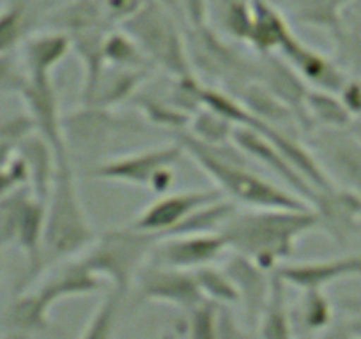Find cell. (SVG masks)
I'll list each match as a JSON object with an SVG mask.
<instances>
[{
  "mask_svg": "<svg viewBox=\"0 0 361 339\" xmlns=\"http://www.w3.org/2000/svg\"><path fill=\"white\" fill-rule=\"evenodd\" d=\"M319 230L317 216L308 209H250L235 212L220 235L227 248L273 272L296 249L298 241Z\"/></svg>",
  "mask_w": 361,
  "mask_h": 339,
  "instance_id": "cell-1",
  "label": "cell"
},
{
  "mask_svg": "<svg viewBox=\"0 0 361 339\" xmlns=\"http://www.w3.org/2000/svg\"><path fill=\"white\" fill-rule=\"evenodd\" d=\"M183 147L204 174L216 184V189L231 202L245 203L252 209H308V203L287 188L276 186L250 168L248 155L234 143L206 145L188 133H177Z\"/></svg>",
  "mask_w": 361,
  "mask_h": 339,
  "instance_id": "cell-2",
  "label": "cell"
},
{
  "mask_svg": "<svg viewBox=\"0 0 361 339\" xmlns=\"http://www.w3.org/2000/svg\"><path fill=\"white\" fill-rule=\"evenodd\" d=\"M55 158L54 184L44 202L43 271L50 265L78 258L96 238L80 196L69 152L55 154Z\"/></svg>",
  "mask_w": 361,
  "mask_h": 339,
  "instance_id": "cell-3",
  "label": "cell"
},
{
  "mask_svg": "<svg viewBox=\"0 0 361 339\" xmlns=\"http://www.w3.org/2000/svg\"><path fill=\"white\" fill-rule=\"evenodd\" d=\"M103 279L92 274L80 258L62 262L36 288L20 292L8 307L11 331L43 332L50 327V309L61 300L94 293L102 288Z\"/></svg>",
  "mask_w": 361,
  "mask_h": 339,
  "instance_id": "cell-4",
  "label": "cell"
},
{
  "mask_svg": "<svg viewBox=\"0 0 361 339\" xmlns=\"http://www.w3.org/2000/svg\"><path fill=\"white\" fill-rule=\"evenodd\" d=\"M123 30L137 43L152 68L163 69L173 79L195 76L180 22L156 0H145L124 20Z\"/></svg>",
  "mask_w": 361,
  "mask_h": 339,
  "instance_id": "cell-5",
  "label": "cell"
},
{
  "mask_svg": "<svg viewBox=\"0 0 361 339\" xmlns=\"http://www.w3.org/2000/svg\"><path fill=\"white\" fill-rule=\"evenodd\" d=\"M159 241L161 238L158 235L147 234L130 224L99 235L78 258L92 274L99 279H109L114 290L126 293L138 272L149 264Z\"/></svg>",
  "mask_w": 361,
  "mask_h": 339,
  "instance_id": "cell-6",
  "label": "cell"
},
{
  "mask_svg": "<svg viewBox=\"0 0 361 339\" xmlns=\"http://www.w3.org/2000/svg\"><path fill=\"white\" fill-rule=\"evenodd\" d=\"M185 36L193 75L197 69L227 87L235 89L238 96L253 82V58H246L239 53L216 29L207 23L200 27H186Z\"/></svg>",
  "mask_w": 361,
  "mask_h": 339,
  "instance_id": "cell-7",
  "label": "cell"
},
{
  "mask_svg": "<svg viewBox=\"0 0 361 339\" xmlns=\"http://www.w3.org/2000/svg\"><path fill=\"white\" fill-rule=\"evenodd\" d=\"M183 154L185 151L176 141V143L119 155L96 166L92 177L99 181L147 188L158 195H166L173 182V166L180 161Z\"/></svg>",
  "mask_w": 361,
  "mask_h": 339,
  "instance_id": "cell-8",
  "label": "cell"
},
{
  "mask_svg": "<svg viewBox=\"0 0 361 339\" xmlns=\"http://www.w3.org/2000/svg\"><path fill=\"white\" fill-rule=\"evenodd\" d=\"M314 155L333 184L361 195V141L350 129H314Z\"/></svg>",
  "mask_w": 361,
  "mask_h": 339,
  "instance_id": "cell-9",
  "label": "cell"
},
{
  "mask_svg": "<svg viewBox=\"0 0 361 339\" xmlns=\"http://www.w3.org/2000/svg\"><path fill=\"white\" fill-rule=\"evenodd\" d=\"M135 283L144 300L170 304V306L180 307L183 311H190L206 300L192 271H180V269L165 267V265H156L149 262L138 272Z\"/></svg>",
  "mask_w": 361,
  "mask_h": 339,
  "instance_id": "cell-10",
  "label": "cell"
},
{
  "mask_svg": "<svg viewBox=\"0 0 361 339\" xmlns=\"http://www.w3.org/2000/svg\"><path fill=\"white\" fill-rule=\"evenodd\" d=\"M224 198L216 188L213 189H192V191L172 193V195H163L151 205L145 207L131 224L135 228L147 234L158 235L159 238L166 237L176 226H179L190 214L197 209L216 200Z\"/></svg>",
  "mask_w": 361,
  "mask_h": 339,
  "instance_id": "cell-11",
  "label": "cell"
},
{
  "mask_svg": "<svg viewBox=\"0 0 361 339\" xmlns=\"http://www.w3.org/2000/svg\"><path fill=\"white\" fill-rule=\"evenodd\" d=\"M27 76V75H25ZM27 108V117L30 119L34 133L51 145L55 154L68 152L64 131H62V117L59 108L57 91L51 76H27L20 91Z\"/></svg>",
  "mask_w": 361,
  "mask_h": 339,
  "instance_id": "cell-12",
  "label": "cell"
},
{
  "mask_svg": "<svg viewBox=\"0 0 361 339\" xmlns=\"http://www.w3.org/2000/svg\"><path fill=\"white\" fill-rule=\"evenodd\" d=\"M227 249V242L220 234L165 237L156 244L149 262L193 272L213 265Z\"/></svg>",
  "mask_w": 361,
  "mask_h": 339,
  "instance_id": "cell-13",
  "label": "cell"
},
{
  "mask_svg": "<svg viewBox=\"0 0 361 339\" xmlns=\"http://www.w3.org/2000/svg\"><path fill=\"white\" fill-rule=\"evenodd\" d=\"M253 82L262 85L279 101L289 106L296 113L301 127L310 131L305 117V99L310 87L286 58L279 57L276 53L257 55V58H253Z\"/></svg>",
  "mask_w": 361,
  "mask_h": 339,
  "instance_id": "cell-14",
  "label": "cell"
},
{
  "mask_svg": "<svg viewBox=\"0 0 361 339\" xmlns=\"http://www.w3.org/2000/svg\"><path fill=\"white\" fill-rule=\"evenodd\" d=\"M310 209L317 216L319 230H324L336 244H345L361 221V195L350 189L333 186L317 191Z\"/></svg>",
  "mask_w": 361,
  "mask_h": 339,
  "instance_id": "cell-15",
  "label": "cell"
},
{
  "mask_svg": "<svg viewBox=\"0 0 361 339\" xmlns=\"http://www.w3.org/2000/svg\"><path fill=\"white\" fill-rule=\"evenodd\" d=\"M279 53H282V57L293 65L301 79L314 91L338 94L347 79L350 78L333 58L326 57L312 46H307L296 36H290L287 43L280 48Z\"/></svg>",
  "mask_w": 361,
  "mask_h": 339,
  "instance_id": "cell-16",
  "label": "cell"
},
{
  "mask_svg": "<svg viewBox=\"0 0 361 339\" xmlns=\"http://www.w3.org/2000/svg\"><path fill=\"white\" fill-rule=\"evenodd\" d=\"M232 140L250 159H255L260 165L269 168L276 177H280V181L287 186L290 193L300 196L303 202L310 205L317 191L298 174L296 170L289 165V161L280 154L279 148L273 147L262 134L248 129V127H235Z\"/></svg>",
  "mask_w": 361,
  "mask_h": 339,
  "instance_id": "cell-17",
  "label": "cell"
},
{
  "mask_svg": "<svg viewBox=\"0 0 361 339\" xmlns=\"http://www.w3.org/2000/svg\"><path fill=\"white\" fill-rule=\"evenodd\" d=\"M286 286H294L303 292L322 290L345 278L361 276V257H342L333 260L301 262V264L280 265L275 269Z\"/></svg>",
  "mask_w": 361,
  "mask_h": 339,
  "instance_id": "cell-18",
  "label": "cell"
},
{
  "mask_svg": "<svg viewBox=\"0 0 361 339\" xmlns=\"http://www.w3.org/2000/svg\"><path fill=\"white\" fill-rule=\"evenodd\" d=\"M224 271L234 283L239 295V304L245 307L246 316L252 321H259L262 307L266 304L271 288V278L273 272L264 271L250 258L234 252L225 264Z\"/></svg>",
  "mask_w": 361,
  "mask_h": 339,
  "instance_id": "cell-19",
  "label": "cell"
},
{
  "mask_svg": "<svg viewBox=\"0 0 361 339\" xmlns=\"http://www.w3.org/2000/svg\"><path fill=\"white\" fill-rule=\"evenodd\" d=\"M152 69H130L105 65L102 76L98 79L94 92L85 103L87 108L109 110L112 106L121 105L126 99L135 98L138 89L147 82Z\"/></svg>",
  "mask_w": 361,
  "mask_h": 339,
  "instance_id": "cell-20",
  "label": "cell"
},
{
  "mask_svg": "<svg viewBox=\"0 0 361 339\" xmlns=\"http://www.w3.org/2000/svg\"><path fill=\"white\" fill-rule=\"evenodd\" d=\"M16 154L23 159L29 172L30 193L41 202H47L57 168V158L51 145L39 134L30 133L16 143Z\"/></svg>",
  "mask_w": 361,
  "mask_h": 339,
  "instance_id": "cell-21",
  "label": "cell"
},
{
  "mask_svg": "<svg viewBox=\"0 0 361 339\" xmlns=\"http://www.w3.org/2000/svg\"><path fill=\"white\" fill-rule=\"evenodd\" d=\"M252 29L246 43L257 51V55L279 53L287 39L294 36L286 15L280 8L267 4L264 0H252Z\"/></svg>",
  "mask_w": 361,
  "mask_h": 339,
  "instance_id": "cell-22",
  "label": "cell"
},
{
  "mask_svg": "<svg viewBox=\"0 0 361 339\" xmlns=\"http://www.w3.org/2000/svg\"><path fill=\"white\" fill-rule=\"evenodd\" d=\"M71 50V41L57 30L32 34L22 44L23 71L27 76H51Z\"/></svg>",
  "mask_w": 361,
  "mask_h": 339,
  "instance_id": "cell-23",
  "label": "cell"
},
{
  "mask_svg": "<svg viewBox=\"0 0 361 339\" xmlns=\"http://www.w3.org/2000/svg\"><path fill=\"white\" fill-rule=\"evenodd\" d=\"M39 25L37 0H4L0 9V55L22 46Z\"/></svg>",
  "mask_w": 361,
  "mask_h": 339,
  "instance_id": "cell-24",
  "label": "cell"
},
{
  "mask_svg": "<svg viewBox=\"0 0 361 339\" xmlns=\"http://www.w3.org/2000/svg\"><path fill=\"white\" fill-rule=\"evenodd\" d=\"M353 0H282L280 8L301 25L333 34L342 25V16Z\"/></svg>",
  "mask_w": 361,
  "mask_h": 339,
  "instance_id": "cell-25",
  "label": "cell"
},
{
  "mask_svg": "<svg viewBox=\"0 0 361 339\" xmlns=\"http://www.w3.org/2000/svg\"><path fill=\"white\" fill-rule=\"evenodd\" d=\"M286 288L282 279L273 271L269 295L259 316L260 339H294L293 324L287 309Z\"/></svg>",
  "mask_w": 361,
  "mask_h": 339,
  "instance_id": "cell-26",
  "label": "cell"
},
{
  "mask_svg": "<svg viewBox=\"0 0 361 339\" xmlns=\"http://www.w3.org/2000/svg\"><path fill=\"white\" fill-rule=\"evenodd\" d=\"M305 117L314 129H349L353 117L347 112L338 94L310 89L305 99Z\"/></svg>",
  "mask_w": 361,
  "mask_h": 339,
  "instance_id": "cell-27",
  "label": "cell"
},
{
  "mask_svg": "<svg viewBox=\"0 0 361 339\" xmlns=\"http://www.w3.org/2000/svg\"><path fill=\"white\" fill-rule=\"evenodd\" d=\"M238 212V207L231 200H216L190 214L179 226L173 228L166 237H185V235L220 234L224 224ZM165 238V237H163Z\"/></svg>",
  "mask_w": 361,
  "mask_h": 339,
  "instance_id": "cell-28",
  "label": "cell"
},
{
  "mask_svg": "<svg viewBox=\"0 0 361 339\" xmlns=\"http://www.w3.org/2000/svg\"><path fill=\"white\" fill-rule=\"evenodd\" d=\"M123 297V292L114 288L112 292L106 293L94 309V313L90 314L89 321H87L85 328L78 339H114Z\"/></svg>",
  "mask_w": 361,
  "mask_h": 339,
  "instance_id": "cell-29",
  "label": "cell"
},
{
  "mask_svg": "<svg viewBox=\"0 0 361 339\" xmlns=\"http://www.w3.org/2000/svg\"><path fill=\"white\" fill-rule=\"evenodd\" d=\"M235 126L227 120L225 117L218 115V113L211 112L207 108H200L195 115L192 117L188 129L190 136L195 138L197 141L206 145H224L232 141L234 138Z\"/></svg>",
  "mask_w": 361,
  "mask_h": 339,
  "instance_id": "cell-30",
  "label": "cell"
},
{
  "mask_svg": "<svg viewBox=\"0 0 361 339\" xmlns=\"http://www.w3.org/2000/svg\"><path fill=\"white\" fill-rule=\"evenodd\" d=\"M105 64L130 69H154L124 30H112L105 41Z\"/></svg>",
  "mask_w": 361,
  "mask_h": 339,
  "instance_id": "cell-31",
  "label": "cell"
},
{
  "mask_svg": "<svg viewBox=\"0 0 361 339\" xmlns=\"http://www.w3.org/2000/svg\"><path fill=\"white\" fill-rule=\"evenodd\" d=\"M137 106L142 110V115L147 117L152 124L161 127H170L179 133H185L192 122V115L185 110L177 108L172 101H161L154 96H138Z\"/></svg>",
  "mask_w": 361,
  "mask_h": 339,
  "instance_id": "cell-32",
  "label": "cell"
},
{
  "mask_svg": "<svg viewBox=\"0 0 361 339\" xmlns=\"http://www.w3.org/2000/svg\"><path fill=\"white\" fill-rule=\"evenodd\" d=\"M193 274H195L200 292H202L206 300H211L218 306L239 302L238 290H235L234 283L231 281V278H228L224 269L207 265V267L193 271Z\"/></svg>",
  "mask_w": 361,
  "mask_h": 339,
  "instance_id": "cell-33",
  "label": "cell"
},
{
  "mask_svg": "<svg viewBox=\"0 0 361 339\" xmlns=\"http://www.w3.org/2000/svg\"><path fill=\"white\" fill-rule=\"evenodd\" d=\"M186 339H221L220 306L202 300L199 306L186 311Z\"/></svg>",
  "mask_w": 361,
  "mask_h": 339,
  "instance_id": "cell-34",
  "label": "cell"
},
{
  "mask_svg": "<svg viewBox=\"0 0 361 339\" xmlns=\"http://www.w3.org/2000/svg\"><path fill=\"white\" fill-rule=\"evenodd\" d=\"M29 193V188H22L11 195L4 196V198H0V251L6 245H11L16 242L20 212H22V205Z\"/></svg>",
  "mask_w": 361,
  "mask_h": 339,
  "instance_id": "cell-35",
  "label": "cell"
},
{
  "mask_svg": "<svg viewBox=\"0 0 361 339\" xmlns=\"http://www.w3.org/2000/svg\"><path fill=\"white\" fill-rule=\"evenodd\" d=\"M331 304L322 290L305 292L303 304H301V320L310 331H322L331 324Z\"/></svg>",
  "mask_w": 361,
  "mask_h": 339,
  "instance_id": "cell-36",
  "label": "cell"
},
{
  "mask_svg": "<svg viewBox=\"0 0 361 339\" xmlns=\"http://www.w3.org/2000/svg\"><path fill=\"white\" fill-rule=\"evenodd\" d=\"M340 101L343 103L347 112L350 113L353 120L360 119L361 117V78L353 76L345 82L342 91L338 92Z\"/></svg>",
  "mask_w": 361,
  "mask_h": 339,
  "instance_id": "cell-37",
  "label": "cell"
},
{
  "mask_svg": "<svg viewBox=\"0 0 361 339\" xmlns=\"http://www.w3.org/2000/svg\"><path fill=\"white\" fill-rule=\"evenodd\" d=\"M99 2L116 22L123 23L144 4L145 0H99Z\"/></svg>",
  "mask_w": 361,
  "mask_h": 339,
  "instance_id": "cell-38",
  "label": "cell"
},
{
  "mask_svg": "<svg viewBox=\"0 0 361 339\" xmlns=\"http://www.w3.org/2000/svg\"><path fill=\"white\" fill-rule=\"evenodd\" d=\"M319 339H356L349 332V328L345 325H340V327H331L324 332Z\"/></svg>",
  "mask_w": 361,
  "mask_h": 339,
  "instance_id": "cell-39",
  "label": "cell"
},
{
  "mask_svg": "<svg viewBox=\"0 0 361 339\" xmlns=\"http://www.w3.org/2000/svg\"><path fill=\"white\" fill-rule=\"evenodd\" d=\"M345 327L349 328V332L354 335V338H361V313L357 314L356 318H353Z\"/></svg>",
  "mask_w": 361,
  "mask_h": 339,
  "instance_id": "cell-40",
  "label": "cell"
},
{
  "mask_svg": "<svg viewBox=\"0 0 361 339\" xmlns=\"http://www.w3.org/2000/svg\"><path fill=\"white\" fill-rule=\"evenodd\" d=\"M2 339H32V335L25 334V332H18V331H9L8 334L4 335Z\"/></svg>",
  "mask_w": 361,
  "mask_h": 339,
  "instance_id": "cell-41",
  "label": "cell"
},
{
  "mask_svg": "<svg viewBox=\"0 0 361 339\" xmlns=\"http://www.w3.org/2000/svg\"><path fill=\"white\" fill-rule=\"evenodd\" d=\"M349 129L353 131V134H354V136H356L357 140L361 141V117H360V119L353 120V124H350V127H349Z\"/></svg>",
  "mask_w": 361,
  "mask_h": 339,
  "instance_id": "cell-42",
  "label": "cell"
},
{
  "mask_svg": "<svg viewBox=\"0 0 361 339\" xmlns=\"http://www.w3.org/2000/svg\"><path fill=\"white\" fill-rule=\"evenodd\" d=\"M264 2H267V4H273V6H276V8H280V2H282V0H264Z\"/></svg>",
  "mask_w": 361,
  "mask_h": 339,
  "instance_id": "cell-43",
  "label": "cell"
},
{
  "mask_svg": "<svg viewBox=\"0 0 361 339\" xmlns=\"http://www.w3.org/2000/svg\"><path fill=\"white\" fill-rule=\"evenodd\" d=\"M0 278H2V252H0Z\"/></svg>",
  "mask_w": 361,
  "mask_h": 339,
  "instance_id": "cell-44",
  "label": "cell"
},
{
  "mask_svg": "<svg viewBox=\"0 0 361 339\" xmlns=\"http://www.w3.org/2000/svg\"><path fill=\"white\" fill-rule=\"evenodd\" d=\"M163 339H177V338H173V335H163Z\"/></svg>",
  "mask_w": 361,
  "mask_h": 339,
  "instance_id": "cell-45",
  "label": "cell"
}]
</instances>
